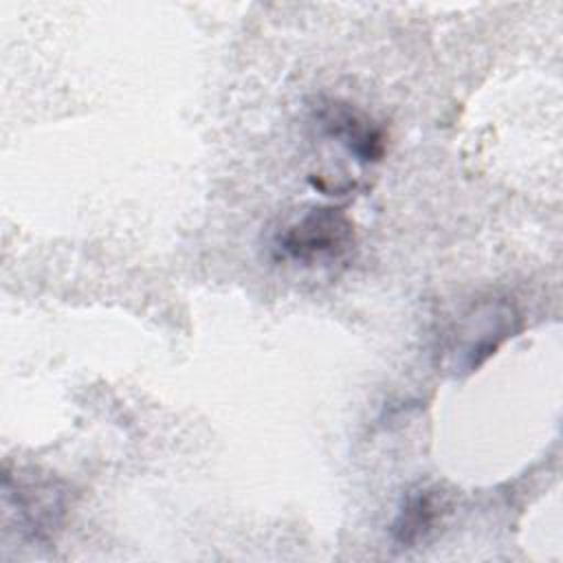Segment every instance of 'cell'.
Returning <instances> with one entry per match:
<instances>
[{
	"instance_id": "6da1fadb",
	"label": "cell",
	"mask_w": 563,
	"mask_h": 563,
	"mask_svg": "<svg viewBox=\"0 0 563 563\" xmlns=\"http://www.w3.org/2000/svg\"><path fill=\"white\" fill-rule=\"evenodd\" d=\"M521 328V317L506 297H486L473 303L442 334L438 347L440 363L451 374H468L490 358L497 347L515 336Z\"/></svg>"
},
{
	"instance_id": "7a4b0ae2",
	"label": "cell",
	"mask_w": 563,
	"mask_h": 563,
	"mask_svg": "<svg viewBox=\"0 0 563 563\" xmlns=\"http://www.w3.org/2000/svg\"><path fill=\"white\" fill-rule=\"evenodd\" d=\"M354 246V222L339 207H308L286 220L273 235V253L301 266L343 257Z\"/></svg>"
},
{
	"instance_id": "3957f363",
	"label": "cell",
	"mask_w": 563,
	"mask_h": 563,
	"mask_svg": "<svg viewBox=\"0 0 563 563\" xmlns=\"http://www.w3.org/2000/svg\"><path fill=\"white\" fill-rule=\"evenodd\" d=\"M314 119L321 132L328 139L341 143L347 150V154L354 156L358 163L369 165L378 163L385 156V130L363 110L345 101L328 99L314 108Z\"/></svg>"
},
{
	"instance_id": "277c9868",
	"label": "cell",
	"mask_w": 563,
	"mask_h": 563,
	"mask_svg": "<svg viewBox=\"0 0 563 563\" xmlns=\"http://www.w3.org/2000/svg\"><path fill=\"white\" fill-rule=\"evenodd\" d=\"M7 495H13L20 521L24 530L35 541H46L64 519L66 497L64 490L53 479H15V493L4 488Z\"/></svg>"
},
{
	"instance_id": "5b68a950",
	"label": "cell",
	"mask_w": 563,
	"mask_h": 563,
	"mask_svg": "<svg viewBox=\"0 0 563 563\" xmlns=\"http://www.w3.org/2000/svg\"><path fill=\"white\" fill-rule=\"evenodd\" d=\"M446 510L449 499L438 486H418L409 490L391 523L394 543L400 550L416 548L420 541L435 532Z\"/></svg>"
}]
</instances>
